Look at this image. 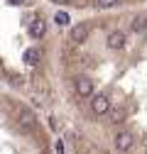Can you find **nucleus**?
<instances>
[{
    "mask_svg": "<svg viewBox=\"0 0 147 154\" xmlns=\"http://www.w3.org/2000/svg\"><path fill=\"white\" fill-rule=\"evenodd\" d=\"M74 88H76V93L81 95V98H91V95L96 93V86H93V79L86 73L76 76V81H74Z\"/></svg>",
    "mask_w": 147,
    "mask_h": 154,
    "instance_id": "f257e3e1",
    "label": "nucleus"
},
{
    "mask_svg": "<svg viewBox=\"0 0 147 154\" xmlns=\"http://www.w3.org/2000/svg\"><path fill=\"white\" fill-rule=\"evenodd\" d=\"M88 37H91V27H88V22H76V25H71V29H69V39H71L74 44H83V42H88Z\"/></svg>",
    "mask_w": 147,
    "mask_h": 154,
    "instance_id": "f03ea898",
    "label": "nucleus"
},
{
    "mask_svg": "<svg viewBox=\"0 0 147 154\" xmlns=\"http://www.w3.org/2000/svg\"><path fill=\"white\" fill-rule=\"evenodd\" d=\"M88 100H91V110H93V115H105L110 110V105H113L105 93H93Z\"/></svg>",
    "mask_w": 147,
    "mask_h": 154,
    "instance_id": "7ed1b4c3",
    "label": "nucleus"
},
{
    "mask_svg": "<svg viewBox=\"0 0 147 154\" xmlns=\"http://www.w3.org/2000/svg\"><path fill=\"white\" fill-rule=\"evenodd\" d=\"M125 44H127V34H125L123 29H113V32H108V37H105V47H108V49L120 51V49H125Z\"/></svg>",
    "mask_w": 147,
    "mask_h": 154,
    "instance_id": "20e7f679",
    "label": "nucleus"
},
{
    "mask_svg": "<svg viewBox=\"0 0 147 154\" xmlns=\"http://www.w3.org/2000/svg\"><path fill=\"white\" fill-rule=\"evenodd\" d=\"M133 147H135V137H133V132L120 130V132L115 134V149H118L120 154H127Z\"/></svg>",
    "mask_w": 147,
    "mask_h": 154,
    "instance_id": "39448f33",
    "label": "nucleus"
},
{
    "mask_svg": "<svg viewBox=\"0 0 147 154\" xmlns=\"http://www.w3.org/2000/svg\"><path fill=\"white\" fill-rule=\"evenodd\" d=\"M44 32H47V20H44V17H34V20H30L27 34L32 37V39H42Z\"/></svg>",
    "mask_w": 147,
    "mask_h": 154,
    "instance_id": "423d86ee",
    "label": "nucleus"
},
{
    "mask_svg": "<svg viewBox=\"0 0 147 154\" xmlns=\"http://www.w3.org/2000/svg\"><path fill=\"white\" fill-rule=\"evenodd\" d=\"M17 125H20L22 130H32L37 125V115L30 108H20V110H17Z\"/></svg>",
    "mask_w": 147,
    "mask_h": 154,
    "instance_id": "0eeeda50",
    "label": "nucleus"
},
{
    "mask_svg": "<svg viewBox=\"0 0 147 154\" xmlns=\"http://www.w3.org/2000/svg\"><path fill=\"white\" fill-rule=\"evenodd\" d=\"M22 61H25V64H27L30 69H32V66H37V64L42 61V51L37 49V47H30V49H27V51L22 54Z\"/></svg>",
    "mask_w": 147,
    "mask_h": 154,
    "instance_id": "6e6552de",
    "label": "nucleus"
},
{
    "mask_svg": "<svg viewBox=\"0 0 147 154\" xmlns=\"http://www.w3.org/2000/svg\"><path fill=\"white\" fill-rule=\"evenodd\" d=\"M105 115H108V120L113 122V125H120V122L125 120V110H123V108H113V105H110V110H108Z\"/></svg>",
    "mask_w": 147,
    "mask_h": 154,
    "instance_id": "1a4fd4ad",
    "label": "nucleus"
},
{
    "mask_svg": "<svg viewBox=\"0 0 147 154\" xmlns=\"http://www.w3.org/2000/svg\"><path fill=\"white\" fill-rule=\"evenodd\" d=\"M130 29H133V32H145V29H147V15H135Z\"/></svg>",
    "mask_w": 147,
    "mask_h": 154,
    "instance_id": "9d476101",
    "label": "nucleus"
},
{
    "mask_svg": "<svg viewBox=\"0 0 147 154\" xmlns=\"http://www.w3.org/2000/svg\"><path fill=\"white\" fill-rule=\"evenodd\" d=\"M54 22H57L59 27H66V25L71 22V17H69V12H64V10H59L57 15H54Z\"/></svg>",
    "mask_w": 147,
    "mask_h": 154,
    "instance_id": "9b49d317",
    "label": "nucleus"
},
{
    "mask_svg": "<svg viewBox=\"0 0 147 154\" xmlns=\"http://www.w3.org/2000/svg\"><path fill=\"white\" fill-rule=\"evenodd\" d=\"M120 3H123V0H96V8L98 10H108V8H115Z\"/></svg>",
    "mask_w": 147,
    "mask_h": 154,
    "instance_id": "f8f14e48",
    "label": "nucleus"
},
{
    "mask_svg": "<svg viewBox=\"0 0 147 154\" xmlns=\"http://www.w3.org/2000/svg\"><path fill=\"white\" fill-rule=\"evenodd\" d=\"M8 3H10V5H25L27 0H8Z\"/></svg>",
    "mask_w": 147,
    "mask_h": 154,
    "instance_id": "ddd939ff",
    "label": "nucleus"
},
{
    "mask_svg": "<svg viewBox=\"0 0 147 154\" xmlns=\"http://www.w3.org/2000/svg\"><path fill=\"white\" fill-rule=\"evenodd\" d=\"M52 3H57V5H66V3H71V0H52Z\"/></svg>",
    "mask_w": 147,
    "mask_h": 154,
    "instance_id": "4468645a",
    "label": "nucleus"
}]
</instances>
